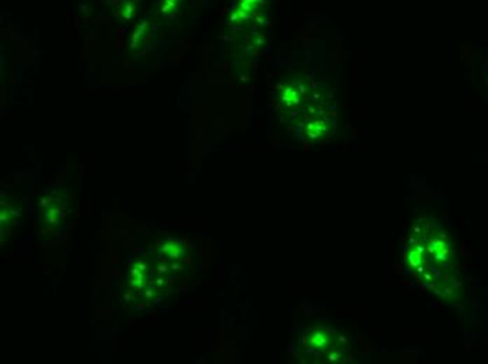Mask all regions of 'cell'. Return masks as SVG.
Masks as SVG:
<instances>
[{
    "instance_id": "1",
    "label": "cell",
    "mask_w": 488,
    "mask_h": 364,
    "mask_svg": "<svg viewBox=\"0 0 488 364\" xmlns=\"http://www.w3.org/2000/svg\"><path fill=\"white\" fill-rule=\"evenodd\" d=\"M416 224L405 247L407 268L428 289L446 297L456 290L459 283L452 242L432 220L421 219Z\"/></svg>"
},
{
    "instance_id": "2",
    "label": "cell",
    "mask_w": 488,
    "mask_h": 364,
    "mask_svg": "<svg viewBox=\"0 0 488 364\" xmlns=\"http://www.w3.org/2000/svg\"><path fill=\"white\" fill-rule=\"evenodd\" d=\"M310 342L308 345V349L313 352H319L324 358L335 360L341 357V352L346 353L347 350V343L343 342L340 343V338L335 332H331L328 330H313L310 331Z\"/></svg>"
},
{
    "instance_id": "3",
    "label": "cell",
    "mask_w": 488,
    "mask_h": 364,
    "mask_svg": "<svg viewBox=\"0 0 488 364\" xmlns=\"http://www.w3.org/2000/svg\"><path fill=\"white\" fill-rule=\"evenodd\" d=\"M135 12H136V2H134V0H129V2L124 3L123 8H121V14H123V17L125 20L132 19Z\"/></svg>"
},
{
    "instance_id": "4",
    "label": "cell",
    "mask_w": 488,
    "mask_h": 364,
    "mask_svg": "<svg viewBox=\"0 0 488 364\" xmlns=\"http://www.w3.org/2000/svg\"><path fill=\"white\" fill-rule=\"evenodd\" d=\"M181 0H163L162 3V13H171L177 9Z\"/></svg>"
}]
</instances>
